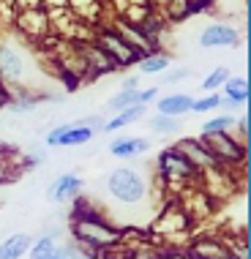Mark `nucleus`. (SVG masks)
<instances>
[{"mask_svg":"<svg viewBox=\"0 0 251 259\" xmlns=\"http://www.w3.org/2000/svg\"><path fill=\"white\" fill-rule=\"evenodd\" d=\"M68 11L82 22H99L101 14V0H68Z\"/></svg>","mask_w":251,"mask_h":259,"instance_id":"21","label":"nucleus"},{"mask_svg":"<svg viewBox=\"0 0 251 259\" xmlns=\"http://www.w3.org/2000/svg\"><path fill=\"white\" fill-rule=\"evenodd\" d=\"M229 79V68L227 66H216L211 74L205 76V82H202V90H207V93H213V90H221V85Z\"/></svg>","mask_w":251,"mask_h":259,"instance_id":"28","label":"nucleus"},{"mask_svg":"<svg viewBox=\"0 0 251 259\" xmlns=\"http://www.w3.org/2000/svg\"><path fill=\"white\" fill-rule=\"evenodd\" d=\"M188 259H240L232 254V248L227 246L219 237H197V240L188 243L186 251Z\"/></svg>","mask_w":251,"mask_h":259,"instance_id":"11","label":"nucleus"},{"mask_svg":"<svg viewBox=\"0 0 251 259\" xmlns=\"http://www.w3.org/2000/svg\"><path fill=\"white\" fill-rule=\"evenodd\" d=\"M150 128L156 134H180L183 123H180V117H172V115H156L150 120Z\"/></svg>","mask_w":251,"mask_h":259,"instance_id":"25","label":"nucleus"},{"mask_svg":"<svg viewBox=\"0 0 251 259\" xmlns=\"http://www.w3.org/2000/svg\"><path fill=\"white\" fill-rule=\"evenodd\" d=\"M134 104H139V88H123L120 93H115L112 99H109V107L115 112L126 109V107H134Z\"/></svg>","mask_w":251,"mask_h":259,"instance_id":"27","label":"nucleus"},{"mask_svg":"<svg viewBox=\"0 0 251 259\" xmlns=\"http://www.w3.org/2000/svg\"><path fill=\"white\" fill-rule=\"evenodd\" d=\"M235 125L240 128V134H243V139H248V115H243V117H238L235 120Z\"/></svg>","mask_w":251,"mask_h":259,"instance_id":"40","label":"nucleus"},{"mask_svg":"<svg viewBox=\"0 0 251 259\" xmlns=\"http://www.w3.org/2000/svg\"><path fill=\"white\" fill-rule=\"evenodd\" d=\"M33 237L27 232H17L11 237H6L3 243H0V259H22L27 254V248H30Z\"/></svg>","mask_w":251,"mask_h":259,"instance_id":"19","label":"nucleus"},{"mask_svg":"<svg viewBox=\"0 0 251 259\" xmlns=\"http://www.w3.org/2000/svg\"><path fill=\"white\" fill-rule=\"evenodd\" d=\"M188 227H191V215H188L183 207H170L158 215L156 224H153V232H158L164 237H175V235L188 232Z\"/></svg>","mask_w":251,"mask_h":259,"instance_id":"13","label":"nucleus"},{"mask_svg":"<svg viewBox=\"0 0 251 259\" xmlns=\"http://www.w3.org/2000/svg\"><path fill=\"white\" fill-rule=\"evenodd\" d=\"M240 44V33L232 25L224 22H213L199 33V47L205 50H219V47H238Z\"/></svg>","mask_w":251,"mask_h":259,"instance_id":"12","label":"nucleus"},{"mask_svg":"<svg viewBox=\"0 0 251 259\" xmlns=\"http://www.w3.org/2000/svg\"><path fill=\"white\" fill-rule=\"evenodd\" d=\"M235 120H238V117L229 115V112H224V115H216V117H211V120L202 125V134H221V131H229L235 125Z\"/></svg>","mask_w":251,"mask_h":259,"instance_id":"26","label":"nucleus"},{"mask_svg":"<svg viewBox=\"0 0 251 259\" xmlns=\"http://www.w3.org/2000/svg\"><path fill=\"white\" fill-rule=\"evenodd\" d=\"M68 232H71L74 243L93 251H112L123 246V229L109 224V219L104 213H93V215H79L71 219L68 224Z\"/></svg>","mask_w":251,"mask_h":259,"instance_id":"1","label":"nucleus"},{"mask_svg":"<svg viewBox=\"0 0 251 259\" xmlns=\"http://www.w3.org/2000/svg\"><path fill=\"white\" fill-rule=\"evenodd\" d=\"M79 123H85V125H90V128L101 131V125H104V117H99V115H88V117H82Z\"/></svg>","mask_w":251,"mask_h":259,"instance_id":"36","label":"nucleus"},{"mask_svg":"<svg viewBox=\"0 0 251 259\" xmlns=\"http://www.w3.org/2000/svg\"><path fill=\"white\" fill-rule=\"evenodd\" d=\"M137 27H139V30H142L145 36H148V38L153 41V44H156V41L161 38V33H164V27H166V25H164V17H158L156 11H150L148 17H145Z\"/></svg>","mask_w":251,"mask_h":259,"instance_id":"24","label":"nucleus"},{"mask_svg":"<svg viewBox=\"0 0 251 259\" xmlns=\"http://www.w3.org/2000/svg\"><path fill=\"white\" fill-rule=\"evenodd\" d=\"M219 109H224V112H235V109H240V104H235L232 99L221 96V99H219Z\"/></svg>","mask_w":251,"mask_h":259,"instance_id":"38","label":"nucleus"},{"mask_svg":"<svg viewBox=\"0 0 251 259\" xmlns=\"http://www.w3.org/2000/svg\"><path fill=\"white\" fill-rule=\"evenodd\" d=\"M202 142L207 145V150L216 156L221 166H240L246 164L248 158V148L246 142H240L238 137H232L229 131H221V134H199Z\"/></svg>","mask_w":251,"mask_h":259,"instance_id":"4","label":"nucleus"},{"mask_svg":"<svg viewBox=\"0 0 251 259\" xmlns=\"http://www.w3.org/2000/svg\"><path fill=\"white\" fill-rule=\"evenodd\" d=\"M50 259H66V254H63V248H58V254H52Z\"/></svg>","mask_w":251,"mask_h":259,"instance_id":"43","label":"nucleus"},{"mask_svg":"<svg viewBox=\"0 0 251 259\" xmlns=\"http://www.w3.org/2000/svg\"><path fill=\"white\" fill-rule=\"evenodd\" d=\"M0 79L9 90L27 85V60L9 41H0Z\"/></svg>","mask_w":251,"mask_h":259,"instance_id":"6","label":"nucleus"},{"mask_svg":"<svg viewBox=\"0 0 251 259\" xmlns=\"http://www.w3.org/2000/svg\"><path fill=\"white\" fill-rule=\"evenodd\" d=\"M166 85H175V82H183L191 76V68H172V71H161Z\"/></svg>","mask_w":251,"mask_h":259,"instance_id":"33","label":"nucleus"},{"mask_svg":"<svg viewBox=\"0 0 251 259\" xmlns=\"http://www.w3.org/2000/svg\"><path fill=\"white\" fill-rule=\"evenodd\" d=\"M14 25H17V30L30 41H41L52 33L47 9H19L17 17H14Z\"/></svg>","mask_w":251,"mask_h":259,"instance_id":"8","label":"nucleus"},{"mask_svg":"<svg viewBox=\"0 0 251 259\" xmlns=\"http://www.w3.org/2000/svg\"><path fill=\"white\" fill-rule=\"evenodd\" d=\"M175 148L183 153V156L191 161L194 166H197L199 172H207V169H219V161L211 150H207V145L202 142V137H180Z\"/></svg>","mask_w":251,"mask_h":259,"instance_id":"10","label":"nucleus"},{"mask_svg":"<svg viewBox=\"0 0 251 259\" xmlns=\"http://www.w3.org/2000/svg\"><path fill=\"white\" fill-rule=\"evenodd\" d=\"M109 27H112V30H115L117 36H120V38H123L129 47H134V50H137V52H142V55H150V52H156V50H158V47L153 44V41H150L148 36H145V33L139 30L137 25L126 22L123 17H117V19H115V22L109 25Z\"/></svg>","mask_w":251,"mask_h":259,"instance_id":"14","label":"nucleus"},{"mask_svg":"<svg viewBox=\"0 0 251 259\" xmlns=\"http://www.w3.org/2000/svg\"><path fill=\"white\" fill-rule=\"evenodd\" d=\"M221 90H224L227 99H232L235 104H240V107L248 101V96H251V93H248V79H246V76H232V74H229V79L221 85Z\"/></svg>","mask_w":251,"mask_h":259,"instance_id":"22","label":"nucleus"},{"mask_svg":"<svg viewBox=\"0 0 251 259\" xmlns=\"http://www.w3.org/2000/svg\"><path fill=\"white\" fill-rule=\"evenodd\" d=\"M148 191L150 186L145 180V175L134 169V166H117V169L107 175V194L117 205H126V207L142 205L148 199Z\"/></svg>","mask_w":251,"mask_h":259,"instance_id":"2","label":"nucleus"},{"mask_svg":"<svg viewBox=\"0 0 251 259\" xmlns=\"http://www.w3.org/2000/svg\"><path fill=\"white\" fill-rule=\"evenodd\" d=\"M93 44L101 47V50L107 52L109 58H112V63H115L117 68H129V66H134V63L142 58V52H137L134 47H129V44H126V41L112 30V27H96Z\"/></svg>","mask_w":251,"mask_h":259,"instance_id":"5","label":"nucleus"},{"mask_svg":"<svg viewBox=\"0 0 251 259\" xmlns=\"http://www.w3.org/2000/svg\"><path fill=\"white\" fill-rule=\"evenodd\" d=\"M99 131L90 128L85 123H66V125H58L47 134V148H79V145H88Z\"/></svg>","mask_w":251,"mask_h":259,"instance_id":"7","label":"nucleus"},{"mask_svg":"<svg viewBox=\"0 0 251 259\" xmlns=\"http://www.w3.org/2000/svg\"><path fill=\"white\" fill-rule=\"evenodd\" d=\"M139 66V76H153V74H161L170 68V55L164 52H150V55H142V58L137 60Z\"/></svg>","mask_w":251,"mask_h":259,"instance_id":"20","label":"nucleus"},{"mask_svg":"<svg viewBox=\"0 0 251 259\" xmlns=\"http://www.w3.org/2000/svg\"><path fill=\"white\" fill-rule=\"evenodd\" d=\"M9 99H11V90L3 85V79H0V109L9 107Z\"/></svg>","mask_w":251,"mask_h":259,"instance_id":"39","label":"nucleus"},{"mask_svg":"<svg viewBox=\"0 0 251 259\" xmlns=\"http://www.w3.org/2000/svg\"><path fill=\"white\" fill-rule=\"evenodd\" d=\"M44 3V9H66L68 0H41Z\"/></svg>","mask_w":251,"mask_h":259,"instance_id":"41","label":"nucleus"},{"mask_svg":"<svg viewBox=\"0 0 251 259\" xmlns=\"http://www.w3.org/2000/svg\"><path fill=\"white\" fill-rule=\"evenodd\" d=\"M156 172L161 178V183L172 186V188H183V186H197L202 180V172L180 153L175 145L161 150L156 156Z\"/></svg>","mask_w":251,"mask_h":259,"instance_id":"3","label":"nucleus"},{"mask_svg":"<svg viewBox=\"0 0 251 259\" xmlns=\"http://www.w3.org/2000/svg\"><path fill=\"white\" fill-rule=\"evenodd\" d=\"M14 6H17V11L19 9H44L41 0H14Z\"/></svg>","mask_w":251,"mask_h":259,"instance_id":"37","label":"nucleus"},{"mask_svg":"<svg viewBox=\"0 0 251 259\" xmlns=\"http://www.w3.org/2000/svg\"><path fill=\"white\" fill-rule=\"evenodd\" d=\"M158 93H161V90H158L156 85H153V88H145V90H139V104H145V107H148L150 101H156V99H158Z\"/></svg>","mask_w":251,"mask_h":259,"instance_id":"35","label":"nucleus"},{"mask_svg":"<svg viewBox=\"0 0 251 259\" xmlns=\"http://www.w3.org/2000/svg\"><path fill=\"white\" fill-rule=\"evenodd\" d=\"M76 52H79L82 63H85V76H90V79L120 71V68L112 63V58H109L101 47H96L93 41H82V44H76Z\"/></svg>","mask_w":251,"mask_h":259,"instance_id":"9","label":"nucleus"},{"mask_svg":"<svg viewBox=\"0 0 251 259\" xmlns=\"http://www.w3.org/2000/svg\"><path fill=\"white\" fill-rule=\"evenodd\" d=\"M219 99H221V93H207V96H202V99H194L191 101V112H213V109H219Z\"/></svg>","mask_w":251,"mask_h":259,"instance_id":"30","label":"nucleus"},{"mask_svg":"<svg viewBox=\"0 0 251 259\" xmlns=\"http://www.w3.org/2000/svg\"><path fill=\"white\" fill-rule=\"evenodd\" d=\"M19 175V166H11V158H0V186L14 183Z\"/></svg>","mask_w":251,"mask_h":259,"instance_id":"32","label":"nucleus"},{"mask_svg":"<svg viewBox=\"0 0 251 259\" xmlns=\"http://www.w3.org/2000/svg\"><path fill=\"white\" fill-rule=\"evenodd\" d=\"M123 88H139V74H129V76H126Z\"/></svg>","mask_w":251,"mask_h":259,"instance_id":"42","label":"nucleus"},{"mask_svg":"<svg viewBox=\"0 0 251 259\" xmlns=\"http://www.w3.org/2000/svg\"><path fill=\"white\" fill-rule=\"evenodd\" d=\"M123 259H158V254L150 246H139L134 251H129V254H123Z\"/></svg>","mask_w":251,"mask_h":259,"instance_id":"34","label":"nucleus"},{"mask_svg":"<svg viewBox=\"0 0 251 259\" xmlns=\"http://www.w3.org/2000/svg\"><path fill=\"white\" fill-rule=\"evenodd\" d=\"M58 243H55L52 235H41L38 240L30 243V248H27V256L30 259H50L52 254H58Z\"/></svg>","mask_w":251,"mask_h":259,"instance_id":"23","label":"nucleus"},{"mask_svg":"<svg viewBox=\"0 0 251 259\" xmlns=\"http://www.w3.org/2000/svg\"><path fill=\"white\" fill-rule=\"evenodd\" d=\"M148 150H150V142L142 137H117L109 145V153L115 158H134V156H142Z\"/></svg>","mask_w":251,"mask_h":259,"instance_id":"16","label":"nucleus"},{"mask_svg":"<svg viewBox=\"0 0 251 259\" xmlns=\"http://www.w3.org/2000/svg\"><path fill=\"white\" fill-rule=\"evenodd\" d=\"M145 112H148V107H145V104H134V107L117 109L115 115L109 117V120H104L101 131H107V134H112V131H120V128H126V125H131V123L142 120Z\"/></svg>","mask_w":251,"mask_h":259,"instance_id":"17","label":"nucleus"},{"mask_svg":"<svg viewBox=\"0 0 251 259\" xmlns=\"http://www.w3.org/2000/svg\"><path fill=\"white\" fill-rule=\"evenodd\" d=\"M63 254H66V259H99V251L85 248V246H79V243H68V246L63 248Z\"/></svg>","mask_w":251,"mask_h":259,"instance_id":"31","label":"nucleus"},{"mask_svg":"<svg viewBox=\"0 0 251 259\" xmlns=\"http://www.w3.org/2000/svg\"><path fill=\"white\" fill-rule=\"evenodd\" d=\"M191 101L194 99L188 93H170V96L156 99V109H158V115L180 117V115H188V112H191Z\"/></svg>","mask_w":251,"mask_h":259,"instance_id":"18","label":"nucleus"},{"mask_svg":"<svg viewBox=\"0 0 251 259\" xmlns=\"http://www.w3.org/2000/svg\"><path fill=\"white\" fill-rule=\"evenodd\" d=\"M82 188H85V180L74 172H66V175H58L50 186V199L63 205V202H71L74 197H79Z\"/></svg>","mask_w":251,"mask_h":259,"instance_id":"15","label":"nucleus"},{"mask_svg":"<svg viewBox=\"0 0 251 259\" xmlns=\"http://www.w3.org/2000/svg\"><path fill=\"white\" fill-rule=\"evenodd\" d=\"M166 19L178 22V19L191 17V0H166Z\"/></svg>","mask_w":251,"mask_h":259,"instance_id":"29","label":"nucleus"}]
</instances>
